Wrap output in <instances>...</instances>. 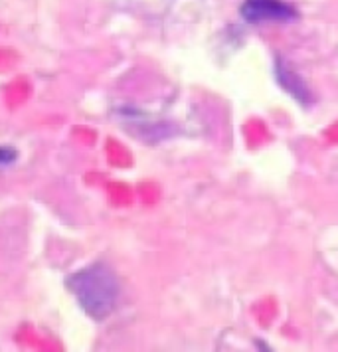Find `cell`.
<instances>
[{
  "mask_svg": "<svg viewBox=\"0 0 338 352\" xmlns=\"http://www.w3.org/2000/svg\"><path fill=\"white\" fill-rule=\"evenodd\" d=\"M242 18L249 24L261 22H289L297 18V10L285 0H243Z\"/></svg>",
  "mask_w": 338,
  "mask_h": 352,
  "instance_id": "cell-2",
  "label": "cell"
},
{
  "mask_svg": "<svg viewBox=\"0 0 338 352\" xmlns=\"http://www.w3.org/2000/svg\"><path fill=\"white\" fill-rule=\"evenodd\" d=\"M16 160V151L8 146H0V166H8Z\"/></svg>",
  "mask_w": 338,
  "mask_h": 352,
  "instance_id": "cell-4",
  "label": "cell"
},
{
  "mask_svg": "<svg viewBox=\"0 0 338 352\" xmlns=\"http://www.w3.org/2000/svg\"><path fill=\"white\" fill-rule=\"evenodd\" d=\"M65 283L83 313L91 319H107L119 303L121 283L115 272L103 263H93L71 273Z\"/></svg>",
  "mask_w": 338,
  "mask_h": 352,
  "instance_id": "cell-1",
  "label": "cell"
},
{
  "mask_svg": "<svg viewBox=\"0 0 338 352\" xmlns=\"http://www.w3.org/2000/svg\"><path fill=\"white\" fill-rule=\"evenodd\" d=\"M275 80L279 81V85L291 97H295L301 105L308 107L313 103V97H311V91H308V87L305 85V81L301 80L283 60H277L275 62Z\"/></svg>",
  "mask_w": 338,
  "mask_h": 352,
  "instance_id": "cell-3",
  "label": "cell"
}]
</instances>
